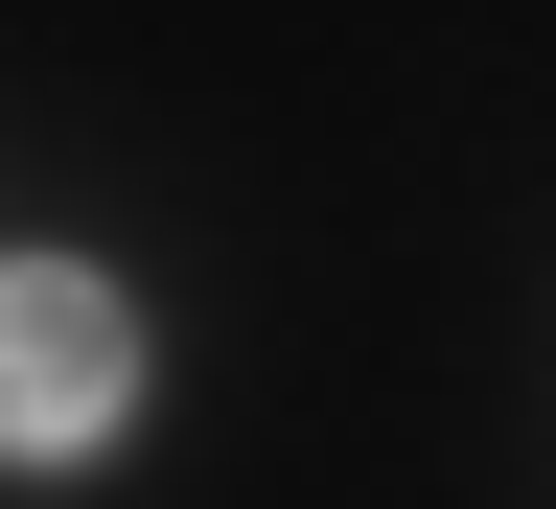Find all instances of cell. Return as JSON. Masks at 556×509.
<instances>
[{"instance_id":"obj_1","label":"cell","mask_w":556,"mask_h":509,"mask_svg":"<svg viewBox=\"0 0 556 509\" xmlns=\"http://www.w3.org/2000/svg\"><path fill=\"white\" fill-rule=\"evenodd\" d=\"M116 394H139V325H116V278H70V255H0V463H70V441H116Z\"/></svg>"}]
</instances>
